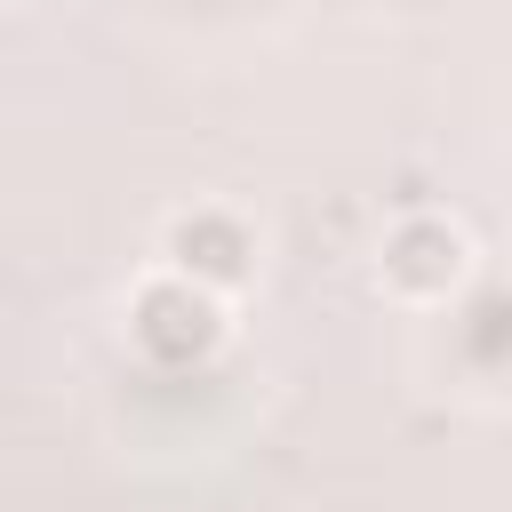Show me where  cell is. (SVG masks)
I'll return each instance as SVG.
<instances>
[{"label": "cell", "mask_w": 512, "mask_h": 512, "mask_svg": "<svg viewBox=\"0 0 512 512\" xmlns=\"http://www.w3.org/2000/svg\"><path fill=\"white\" fill-rule=\"evenodd\" d=\"M384 280L400 296H440L464 280V232L440 224V216H408L392 240H384Z\"/></svg>", "instance_id": "obj_1"}]
</instances>
